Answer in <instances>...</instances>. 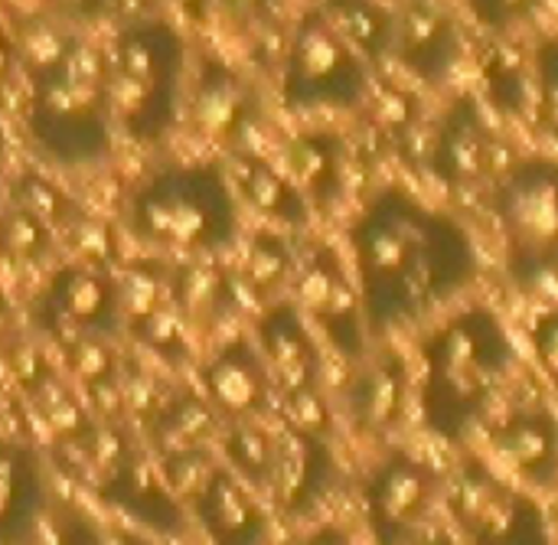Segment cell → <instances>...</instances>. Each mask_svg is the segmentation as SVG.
<instances>
[{
  "mask_svg": "<svg viewBox=\"0 0 558 545\" xmlns=\"http://www.w3.org/2000/svg\"><path fill=\"white\" fill-rule=\"evenodd\" d=\"M108 56L69 36L39 62L26 128L36 147L62 167H88L111 154Z\"/></svg>",
  "mask_w": 558,
  "mask_h": 545,
  "instance_id": "3",
  "label": "cell"
},
{
  "mask_svg": "<svg viewBox=\"0 0 558 545\" xmlns=\"http://www.w3.org/2000/svg\"><path fill=\"white\" fill-rule=\"evenodd\" d=\"M177 311L186 320H219L226 304L232 301V288L226 275L213 265H186L173 278Z\"/></svg>",
  "mask_w": 558,
  "mask_h": 545,
  "instance_id": "26",
  "label": "cell"
},
{
  "mask_svg": "<svg viewBox=\"0 0 558 545\" xmlns=\"http://www.w3.org/2000/svg\"><path fill=\"white\" fill-rule=\"evenodd\" d=\"M199 523L213 545H265L268 517L252 487L232 471L219 468L196 500Z\"/></svg>",
  "mask_w": 558,
  "mask_h": 545,
  "instance_id": "19",
  "label": "cell"
},
{
  "mask_svg": "<svg viewBox=\"0 0 558 545\" xmlns=\"http://www.w3.org/2000/svg\"><path fill=\"white\" fill-rule=\"evenodd\" d=\"M288 177L304 193L307 203L330 209L347 193V167L350 150L347 141L333 131H307L294 137L284 150Z\"/></svg>",
  "mask_w": 558,
  "mask_h": 545,
  "instance_id": "20",
  "label": "cell"
},
{
  "mask_svg": "<svg viewBox=\"0 0 558 545\" xmlns=\"http://www.w3.org/2000/svg\"><path fill=\"white\" fill-rule=\"evenodd\" d=\"M29 494L33 484H29L26 458L20 451L0 448V533L29 520V507H33Z\"/></svg>",
  "mask_w": 558,
  "mask_h": 545,
  "instance_id": "29",
  "label": "cell"
},
{
  "mask_svg": "<svg viewBox=\"0 0 558 545\" xmlns=\"http://www.w3.org/2000/svg\"><path fill=\"white\" fill-rule=\"evenodd\" d=\"M190 16H196V20H203L206 13H209V7H213V0H177Z\"/></svg>",
  "mask_w": 558,
  "mask_h": 545,
  "instance_id": "35",
  "label": "cell"
},
{
  "mask_svg": "<svg viewBox=\"0 0 558 545\" xmlns=\"http://www.w3.org/2000/svg\"><path fill=\"white\" fill-rule=\"evenodd\" d=\"M533 101L539 128L558 144V36H546L533 49Z\"/></svg>",
  "mask_w": 558,
  "mask_h": 545,
  "instance_id": "28",
  "label": "cell"
},
{
  "mask_svg": "<svg viewBox=\"0 0 558 545\" xmlns=\"http://www.w3.org/2000/svg\"><path fill=\"white\" fill-rule=\"evenodd\" d=\"M203 389L206 402L219 412L226 422H245V419H265L275 402V383L271 373L252 340H229L203 370Z\"/></svg>",
  "mask_w": 558,
  "mask_h": 545,
  "instance_id": "16",
  "label": "cell"
},
{
  "mask_svg": "<svg viewBox=\"0 0 558 545\" xmlns=\"http://www.w3.org/2000/svg\"><path fill=\"white\" fill-rule=\"evenodd\" d=\"M298 258L291 252V245L278 235H258L248 249V262H245V275L252 281V288L258 294H275L281 291L284 284L294 281V271H298Z\"/></svg>",
  "mask_w": 558,
  "mask_h": 545,
  "instance_id": "27",
  "label": "cell"
},
{
  "mask_svg": "<svg viewBox=\"0 0 558 545\" xmlns=\"http://www.w3.org/2000/svg\"><path fill=\"white\" fill-rule=\"evenodd\" d=\"M494 464L530 487L533 494H553L558 487V415L546 402L513 405L490 432Z\"/></svg>",
  "mask_w": 558,
  "mask_h": 545,
  "instance_id": "13",
  "label": "cell"
},
{
  "mask_svg": "<svg viewBox=\"0 0 558 545\" xmlns=\"http://www.w3.org/2000/svg\"><path fill=\"white\" fill-rule=\"evenodd\" d=\"M399 62L422 82L441 85L461 59V33L441 0H405L396 10Z\"/></svg>",
  "mask_w": 558,
  "mask_h": 545,
  "instance_id": "17",
  "label": "cell"
},
{
  "mask_svg": "<svg viewBox=\"0 0 558 545\" xmlns=\"http://www.w3.org/2000/svg\"><path fill=\"white\" fill-rule=\"evenodd\" d=\"M340 464L327 435L278 425V455L268 497L284 517H311L333 491Z\"/></svg>",
  "mask_w": 558,
  "mask_h": 545,
  "instance_id": "15",
  "label": "cell"
},
{
  "mask_svg": "<svg viewBox=\"0 0 558 545\" xmlns=\"http://www.w3.org/2000/svg\"><path fill=\"white\" fill-rule=\"evenodd\" d=\"M183 62V36L163 20H141L118 33L108 52V101L114 124L128 137L150 144L173 128Z\"/></svg>",
  "mask_w": 558,
  "mask_h": 545,
  "instance_id": "5",
  "label": "cell"
},
{
  "mask_svg": "<svg viewBox=\"0 0 558 545\" xmlns=\"http://www.w3.org/2000/svg\"><path fill=\"white\" fill-rule=\"evenodd\" d=\"M422 160H425V170L448 190H474L500 177L497 137L487 128L484 111L474 95H458L428 124Z\"/></svg>",
  "mask_w": 558,
  "mask_h": 545,
  "instance_id": "11",
  "label": "cell"
},
{
  "mask_svg": "<svg viewBox=\"0 0 558 545\" xmlns=\"http://www.w3.org/2000/svg\"><path fill=\"white\" fill-rule=\"evenodd\" d=\"M445 481L435 464L412 451H389L363 484V517L376 545H409L445 500Z\"/></svg>",
  "mask_w": 558,
  "mask_h": 545,
  "instance_id": "9",
  "label": "cell"
},
{
  "mask_svg": "<svg viewBox=\"0 0 558 545\" xmlns=\"http://www.w3.org/2000/svg\"><path fill=\"white\" fill-rule=\"evenodd\" d=\"M422 422L445 445H464L510 386L517 347L504 320L477 304L445 317L422 343Z\"/></svg>",
  "mask_w": 558,
  "mask_h": 545,
  "instance_id": "2",
  "label": "cell"
},
{
  "mask_svg": "<svg viewBox=\"0 0 558 545\" xmlns=\"http://www.w3.org/2000/svg\"><path fill=\"white\" fill-rule=\"evenodd\" d=\"M373 95L366 59L340 36L320 7L304 10L294 26L284 69L281 98L291 111L311 108H360Z\"/></svg>",
  "mask_w": 558,
  "mask_h": 545,
  "instance_id": "8",
  "label": "cell"
},
{
  "mask_svg": "<svg viewBox=\"0 0 558 545\" xmlns=\"http://www.w3.org/2000/svg\"><path fill=\"white\" fill-rule=\"evenodd\" d=\"M255 347L271 373L278 405L298 396L320 392L324 353L320 343L294 301L271 304L255 324Z\"/></svg>",
  "mask_w": 558,
  "mask_h": 545,
  "instance_id": "14",
  "label": "cell"
},
{
  "mask_svg": "<svg viewBox=\"0 0 558 545\" xmlns=\"http://www.w3.org/2000/svg\"><path fill=\"white\" fill-rule=\"evenodd\" d=\"M229 183L232 190L265 219L304 229L311 219V203L294 186V180L281 170H275L265 157L252 150H235L229 164Z\"/></svg>",
  "mask_w": 558,
  "mask_h": 545,
  "instance_id": "21",
  "label": "cell"
},
{
  "mask_svg": "<svg viewBox=\"0 0 558 545\" xmlns=\"http://www.w3.org/2000/svg\"><path fill=\"white\" fill-rule=\"evenodd\" d=\"M494 213L507 239L510 278L533 291L553 281L558 258V160L507 164L494 183Z\"/></svg>",
  "mask_w": 558,
  "mask_h": 545,
  "instance_id": "7",
  "label": "cell"
},
{
  "mask_svg": "<svg viewBox=\"0 0 558 545\" xmlns=\"http://www.w3.org/2000/svg\"><path fill=\"white\" fill-rule=\"evenodd\" d=\"M131 232L157 249L216 255L239 235V203L219 164L167 167L128 199Z\"/></svg>",
  "mask_w": 558,
  "mask_h": 545,
  "instance_id": "4",
  "label": "cell"
},
{
  "mask_svg": "<svg viewBox=\"0 0 558 545\" xmlns=\"http://www.w3.org/2000/svg\"><path fill=\"white\" fill-rule=\"evenodd\" d=\"M193 114H196V124L203 134L235 144L255 118V95L242 75H235L229 65L209 59L199 69Z\"/></svg>",
  "mask_w": 558,
  "mask_h": 545,
  "instance_id": "22",
  "label": "cell"
},
{
  "mask_svg": "<svg viewBox=\"0 0 558 545\" xmlns=\"http://www.w3.org/2000/svg\"><path fill=\"white\" fill-rule=\"evenodd\" d=\"M553 281H558V258H556V268H553Z\"/></svg>",
  "mask_w": 558,
  "mask_h": 545,
  "instance_id": "36",
  "label": "cell"
},
{
  "mask_svg": "<svg viewBox=\"0 0 558 545\" xmlns=\"http://www.w3.org/2000/svg\"><path fill=\"white\" fill-rule=\"evenodd\" d=\"M530 347L543 379L558 392V307L536 317V324L530 327Z\"/></svg>",
  "mask_w": 558,
  "mask_h": 545,
  "instance_id": "30",
  "label": "cell"
},
{
  "mask_svg": "<svg viewBox=\"0 0 558 545\" xmlns=\"http://www.w3.org/2000/svg\"><path fill=\"white\" fill-rule=\"evenodd\" d=\"M320 10L366 62H379L392 52L396 10H389L383 0H324Z\"/></svg>",
  "mask_w": 558,
  "mask_h": 545,
  "instance_id": "23",
  "label": "cell"
},
{
  "mask_svg": "<svg viewBox=\"0 0 558 545\" xmlns=\"http://www.w3.org/2000/svg\"><path fill=\"white\" fill-rule=\"evenodd\" d=\"M118 288L92 268H62L43 301L46 327L65 343L108 334L118 324Z\"/></svg>",
  "mask_w": 558,
  "mask_h": 545,
  "instance_id": "18",
  "label": "cell"
},
{
  "mask_svg": "<svg viewBox=\"0 0 558 545\" xmlns=\"http://www.w3.org/2000/svg\"><path fill=\"white\" fill-rule=\"evenodd\" d=\"M484 85L500 111L520 118L533 98V52L513 43H497L484 56Z\"/></svg>",
  "mask_w": 558,
  "mask_h": 545,
  "instance_id": "25",
  "label": "cell"
},
{
  "mask_svg": "<svg viewBox=\"0 0 558 545\" xmlns=\"http://www.w3.org/2000/svg\"><path fill=\"white\" fill-rule=\"evenodd\" d=\"M294 304L307 320H314L327 343L356 363L369 350V327L363 311V294L356 278H350L343 255L333 245H317L298 258L294 271Z\"/></svg>",
  "mask_w": 558,
  "mask_h": 545,
  "instance_id": "10",
  "label": "cell"
},
{
  "mask_svg": "<svg viewBox=\"0 0 558 545\" xmlns=\"http://www.w3.org/2000/svg\"><path fill=\"white\" fill-rule=\"evenodd\" d=\"M369 337L425 324L481 278L468 229L402 186H383L350 226Z\"/></svg>",
  "mask_w": 558,
  "mask_h": 545,
  "instance_id": "1",
  "label": "cell"
},
{
  "mask_svg": "<svg viewBox=\"0 0 558 545\" xmlns=\"http://www.w3.org/2000/svg\"><path fill=\"white\" fill-rule=\"evenodd\" d=\"M409 545H464V543L454 536V530H451V526H445V523H438V520H435V523H428V526H425V530H422V533H418V536H415Z\"/></svg>",
  "mask_w": 558,
  "mask_h": 545,
  "instance_id": "33",
  "label": "cell"
},
{
  "mask_svg": "<svg viewBox=\"0 0 558 545\" xmlns=\"http://www.w3.org/2000/svg\"><path fill=\"white\" fill-rule=\"evenodd\" d=\"M222 448L229 458V471L242 477L252 491L268 494L275 455H278V428H268L265 419L229 422L222 435Z\"/></svg>",
  "mask_w": 558,
  "mask_h": 545,
  "instance_id": "24",
  "label": "cell"
},
{
  "mask_svg": "<svg viewBox=\"0 0 558 545\" xmlns=\"http://www.w3.org/2000/svg\"><path fill=\"white\" fill-rule=\"evenodd\" d=\"M101 337H85V340H78L75 343V350H72V363L78 366V373L88 379V383H105L108 379V366H111V360H108V353H105V347L98 343Z\"/></svg>",
  "mask_w": 558,
  "mask_h": 545,
  "instance_id": "32",
  "label": "cell"
},
{
  "mask_svg": "<svg viewBox=\"0 0 558 545\" xmlns=\"http://www.w3.org/2000/svg\"><path fill=\"white\" fill-rule=\"evenodd\" d=\"M409 389V360L396 347H369L356 363H350V376L340 392V412L360 438L386 441L405 419Z\"/></svg>",
  "mask_w": 558,
  "mask_h": 545,
  "instance_id": "12",
  "label": "cell"
},
{
  "mask_svg": "<svg viewBox=\"0 0 558 545\" xmlns=\"http://www.w3.org/2000/svg\"><path fill=\"white\" fill-rule=\"evenodd\" d=\"M464 545H556L539 497L484 455H461L441 500Z\"/></svg>",
  "mask_w": 558,
  "mask_h": 545,
  "instance_id": "6",
  "label": "cell"
},
{
  "mask_svg": "<svg viewBox=\"0 0 558 545\" xmlns=\"http://www.w3.org/2000/svg\"><path fill=\"white\" fill-rule=\"evenodd\" d=\"M298 545H356V543H353V536H350L347 530H340V526H320V530H314L311 536H304Z\"/></svg>",
  "mask_w": 558,
  "mask_h": 545,
  "instance_id": "34",
  "label": "cell"
},
{
  "mask_svg": "<svg viewBox=\"0 0 558 545\" xmlns=\"http://www.w3.org/2000/svg\"><path fill=\"white\" fill-rule=\"evenodd\" d=\"M474 16L490 29H510L536 13L543 0H468Z\"/></svg>",
  "mask_w": 558,
  "mask_h": 545,
  "instance_id": "31",
  "label": "cell"
}]
</instances>
